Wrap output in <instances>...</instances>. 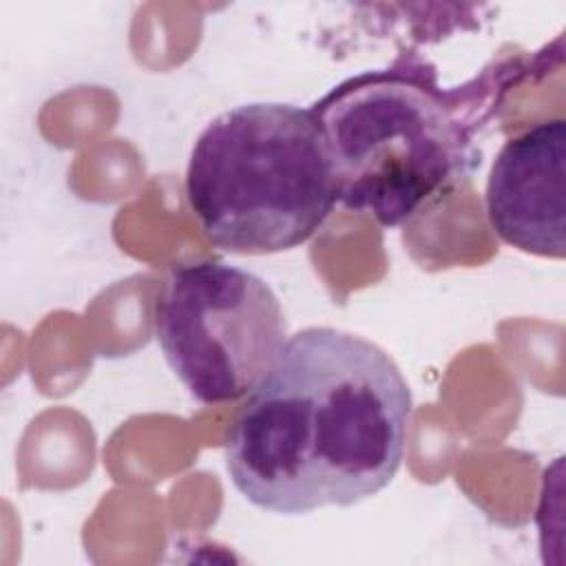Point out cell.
<instances>
[{"label":"cell","instance_id":"cell-1","mask_svg":"<svg viewBox=\"0 0 566 566\" xmlns=\"http://www.w3.org/2000/svg\"><path fill=\"white\" fill-rule=\"evenodd\" d=\"M411 411L409 385L382 347L334 327L301 329L228 429L230 482L276 515L354 506L396 478Z\"/></svg>","mask_w":566,"mask_h":566},{"label":"cell","instance_id":"cell-2","mask_svg":"<svg viewBox=\"0 0 566 566\" xmlns=\"http://www.w3.org/2000/svg\"><path fill=\"white\" fill-rule=\"evenodd\" d=\"M186 201L203 237L230 254H276L312 239L336 206L314 108L252 102L217 115L190 150Z\"/></svg>","mask_w":566,"mask_h":566},{"label":"cell","instance_id":"cell-3","mask_svg":"<svg viewBox=\"0 0 566 566\" xmlns=\"http://www.w3.org/2000/svg\"><path fill=\"white\" fill-rule=\"evenodd\" d=\"M325 137L336 203L396 228L467 170L469 146L444 102L398 73H363L312 106Z\"/></svg>","mask_w":566,"mask_h":566},{"label":"cell","instance_id":"cell-4","mask_svg":"<svg viewBox=\"0 0 566 566\" xmlns=\"http://www.w3.org/2000/svg\"><path fill=\"white\" fill-rule=\"evenodd\" d=\"M153 325L168 367L201 405L248 396L287 343L272 287L248 270L210 259L168 272Z\"/></svg>","mask_w":566,"mask_h":566},{"label":"cell","instance_id":"cell-5","mask_svg":"<svg viewBox=\"0 0 566 566\" xmlns=\"http://www.w3.org/2000/svg\"><path fill=\"white\" fill-rule=\"evenodd\" d=\"M566 122L544 119L511 137L495 155L484 208L493 232L511 248L544 256L566 254Z\"/></svg>","mask_w":566,"mask_h":566}]
</instances>
